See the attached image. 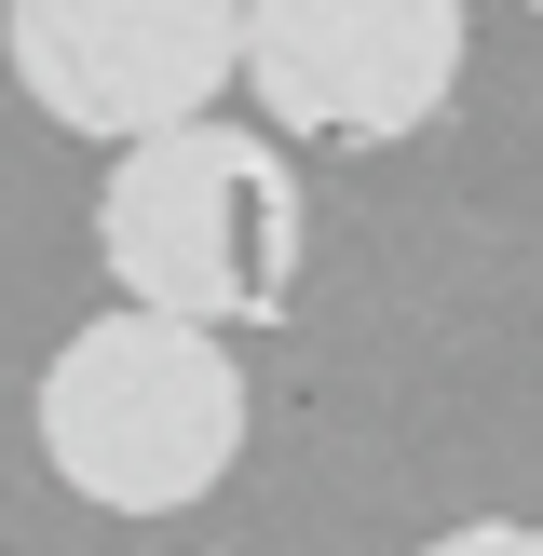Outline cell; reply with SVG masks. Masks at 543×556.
<instances>
[{"instance_id":"1","label":"cell","mask_w":543,"mask_h":556,"mask_svg":"<svg viewBox=\"0 0 543 556\" xmlns=\"http://www.w3.org/2000/svg\"><path fill=\"white\" fill-rule=\"evenodd\" d=\"M96 258L123 286V313L272 326L299 299V258H313V204H299L286 136H244L204 109V123H163L136 150H109Z\"/></svg>"},{"instance_id":"2","label":"cell","mask_w":543,"mask_h":556,"mask_svg":"<svg viewBox=\"0 0 543 556\" xmlns=\"http://www.w3.org/2000/svg\"><path fill=\"white\" fill-rule=\"evenodd\" d=\"M41 462L96 516H190L244 462V367L217 326L96 313L41 367Z\"/></svg>"},{"instance_id":"3","label":"cell","mask_w":543,"mask_h":556,"mask_svg":"<svg viewBox=\"0 0 543 556\" xmlns=\"http://www.w3.org/2000/svg\"><path fill=\"white\" fill-rule=\"evenodd\" d=\"M0 54L41 123L136 150L244 81V0H0Z\"/></svg>"},{"instance_id":"4","label":"cell","mask_w":543,"mask_h":556,"mask_svg":"<svg viewBox=\"0 0 543 556\" xmlns=\"http://www.w3.org/2000/svg\"><path fill=\"white\" fill-rule=\"evenodd\" d=\"M244 96L272 136L394 150L462 96V0H244Z\"/></svg>"},{"instance_id":"5","label":"cell","mask_w":543,"mask_h":556,"mask_svg":"<svg viewBox=\"0 0 543 556\" xmlns=\"http://www.w3.org/2000/svg\"><path fill=\"white\" fill-rule=\"evenodd\" d=\"M421 556H543V530L530 516H462V530H434Z\"/></svg>"},{"instance_id":"6","label":"cell","mask_w":543,"mask_h":556,"mask_svg":"<svg viewBox=\"0 0 543 556\" xmlns=\"http://www.w3.org/2000/svg\"><path fill=\"white\" fill-rule=\"evenodd\" d=\"M530 14H543V0H530Z\"/></svg>"}]
</instances>
